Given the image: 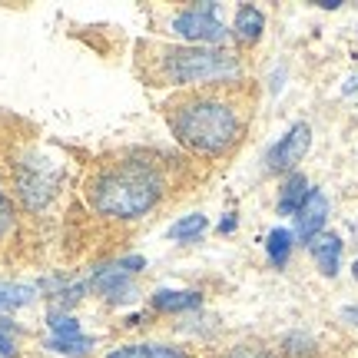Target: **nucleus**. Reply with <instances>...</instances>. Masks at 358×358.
<instances>
[{"label":"nucleus","instance_id":"f257e3e1","mask_svg":"<svg viewBox=\"0 0 358 358\" xmlns=\"http://www.w3.org/2000/svg\"><path fill=\"white\" fill-rule=\"evenodd\" d=\"M249 100L239 90H196L169 103V127L182 146L199 156H226L249 127Z\"/></svg>","mask_w":358,"mask_h":358},{"label":"nucleus","instance_id":"f03ea898","mask_svg":"<svg viewBox=\"0 0 358 358\" xmlns=\"http://www.w3.org/2000/svg\"><path fill=\"white\" fill-rule=\"evenodd\" d=\"M163 192V176L150 163H113L100 169L90 182V203L103 216L116 219H140L146 216Z\"/></svg>","mask_w":358,"mask_h":358},{"label":"nucleus","instance_id":"7ed1b4c3","mask_svg":"<svg viewBox=\"0 0 358 358\" xmlns=\"http://www.w3.org/2000/svg\"><path fill=\"white\" fill-rule=\"evenodd\" d=\"M163 77L169 83H232L243 77L239 57L226 50H209V47H179V50L163 53Z\"/></svg>","mask_w":358,"mask_h":358},{"label":"nucleus","instance_id":"20e7f679","mask_svg":"<svg viewBox=\"0 0 358 358\" xmlns=\"http://www.w3.org/2000/svg\"><path fill=\"white\" fill-rule=\"evenodd\" d=\"M179 37L192 40V43H222L229 37L226 27L216 20V3H206V7H192V10H182L173 20Z\"/></svg>","mask_w":358,"mask_h":358},{"label":"nucleus","instance_id":"39448f33","mask_svg":"<svg viewBox=\"0 0 358 358\" xmlns=\"http://www.w3.org/2000/svg\"><path fill=\"white\" fill-rule=\"evenodd\" d=\"M143 266H146V259L143 256H127V259H120V262H110V266H103V268L93 272V285H96L110 302L133 299V289L127 285V279L129 275H136Z\"/></svg>","mask_w":358,"mask_h":358},{"label":"nucleus","instance_id":"423d86ee","mask_svg":"<svg viewBox=\"0 0 358 358\" xmlns=\"http://www.w3.org/2000/svg\"><path fill=\"white\" fill-rule=\"evenodd\" d=\"M308 143H312V129L308 123H295L285 136H282L272 150H268L266 163H268V173H285V169H292L302 156H306Z\"/></svg>","mask_w":358,"mask_h":358},{"label":"nucleus","instance_id":"0eeeda50","mask_svg":"<svg viewBox=\"0 0 358 358\" xmlns=\"http://www.w3.org/2000/svg\"><path fill=\"white\" fill-rule=\"evenodd\" d=\"M325 216H329V199H325L319 189H308L302 209L295 213V232H299L306 243H312L322 232V226H325Z\"/></svg>","mask_w":358,"mask_h":358},{"label":"nucleus","instance_id":"6e6552de","mask_svg":"<svg viewBox=\"0 0 358 358\" xmlns=\"http://www.w3.org/2000/svg\"><path fill=\"white\" fill-rule=\"evenodd\" d=\"M308 249H312V256H315L319 268L329 275V279L338 275V262H342V239H338L335 232H319V236L308 243Z\"/></svg>","mask_w":358,"mask_h":358},{"label":"nucleus","instance_id":"1a4fd4ad","mask_svg":"<svg viewBox=\"0 0 358 358\" xmlns=\"http://www.w3.org/2000/svg\"><path fill=\"white\" fill-rule=\"evenodd\" d=\"M308 196V179L302 173H292V176L285 179V186H282V196H279V213L282 216H295L302 203H306Z\"/></svg>","mask_w":358,"mask_h":358},{"label":"nucleus","instance_id":"9d476101","mask_svg":"<svg viewBox=\"0 0 358 358\" xmlns=\"http://www.w3.org/2000/svg\"><path fill=\"white\" fill-rule=\"evenodd\" d=\"M262 30H266V13L259 10V7H239L236 13V37L243 40V43H256L262 37Z\"/></svg>","mask_w":358,"mask_h":358},{"label":"nucleus","instance_id":"9b49d317","mask_svg":"<svg viewBox=\"0 0 358 358\" xmlns=\"http://www.w3.org/2000/svg\"><path fill=\"white\" fill-rule=\"evenodd\" d=\"M153 308L159 312H186V308H199L203 306V295L199 292H173V289H159L153 292Z\"/></svg>","mask_w":358,"mask_h":358},{"label":"nucleus","instance_id":"f8f14e48","mask_svg":"<svg viewBox=\"0 0 358 358\" xmlns=\"http://www.w3.org/2000/svg\"><path fill=\"white\" fill-rule=\"evenodd\" d=\"M292 243H295V236L289 229H272L268 232V239H266V252H268V262L275 268H282L285 262H289V256H292Z\"/></svg>","mask_w":358,"mask_h":358},{"label":"nucleus","instance_id":"ddd939ff","mask_svg":"<svg viewBox=\"0 0 358 358\" xmlns=\"http://www.w3.org/2000/svg\"><path fill=\"white\" fill-rule=\"evenodd\" d=\"M34 299V289L30 285H17V282H0V312H10V308H20Z\"/></svg>","mask_w":358,"mask_h":358},{"label":"nucleus","instance_id":"4468645a","mask_svg":"<svg viewBox=\"0 0 358 358\" xmlns=\"http://www.w3.org/2000/svg\"><path fill=\"white\" fill-rule=\"evenodd\" d=\"M206 216H186V219H179L176 226H169V239H179V243H189V239H196V236H203L206 232Z\"/></svg>","mask_w":358,"mask_h":358},{"label":"nucleus","instance_id":"2eb2a0df","mask_svg":"<svg viewBox=\"0 0 358 358\" xmlns=\"http://www.w3.org/2000/svg\"><path fill=\"white\" fill-rule=\"evenodd\" d=\"M50 348L60 352V355H87L93 348V338L87 335H73V338H50Z\"/></svg>","mask_w":358,"mask_h":358},{"label":"nucleus","instance_id":"dca6fc26","mask_svg":"<svg viewBox=\"0 0 358 358\" xmlns=\"http://www.w3.org/2000/svg\"><path fill=\"white\" fill-rule=\"evenodd\" d=\"M47 325H50L53 338H73V335H83L80 332V322L73 319V315H50Z\"/></svg>","mask_w":358,"mask_h":358},{"label":"nucleus","instance_id":"f3484780","mask_svg":"<svg viewBox=\"0 0 358 358\" xmlns=\"http://www.w3.org/2000/svg\"><path fill=\"white\" fill-rule=\"evenodd\" d=\"M13 226V206H10V199H7V192L0 189V236L10 229Z\"/></svg>","mask_w":358,"mask_h":358},{"label":"nucleus","instance_id":"a211bd4d","mask_svg":"<svg viewBox=\"0 0 358 358\" xmlns=\"http://www.w3.org/2000/svg\"><path fill=\"white\" fill-rule=\"evenodd\" d=\"M106 358H150V345H123L110 352Z\"/></svg>","mask_w":358,"mask_h":358},{"label":"nucleus","instance_id":"6ab92c4d","mask_svg":"<svg viewBox=\"0 0 358 358\" xmlns=\"http://www.w3.org/2000/svg\"><path fill=\"white\" fill-rule=\"evenodd\" d=\"M150 358H186L179 348H169V345H150Z\"/></svg>","mask_w":358,"mask_h":358},{"label":"nucleus","instance_id":"aec40b11","mask_svg":"<svg viewBox=\"0 0 358 358\" xmlns=\"http://www.w3.org/2000/svg\"><path fill=\"white\" fill-rule=\"evenodd\" d=\"M0 355L3 358H13V342L7 332H0Z\"/></svg>","mask_w":358,"mask_h":358},{"label":"nucleus","instance_id":"412c9836","mask_svg":"<svg viewBox=\"0 0 358 358\" xmlns=\"http://www.w3.org/2000/svg\"><path fill=\"white\" fill-rule=\"evenodd\" d=\"M232 229H236V216H226L219 222V232H232Z\"/></svg>","mask_w":358,"mask_h":358},{"label":"nucleus","instance_id":"4be33fe9","mask_svg":"<svg viewBox=\"0 0 358 358\" xmlns=\"http://www.w3.org/2000/svg\"><path fill=\"white\" fill-rule=\"evenodd\" d=\"M355 279H358V262H355Z\"/></svg>","mask_w":358,"mask_h":358}]
</instances>
